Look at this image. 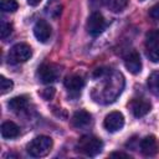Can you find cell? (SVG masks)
I'll use <instances>...</instances> for the list:
<instances>
[{
	"label": "cell",
	"instance_id": "cell-16",
	"mask_svg": "<svg viewBox=\"0 0 159 159\" xmlns=\"http://www.w3.org/2000/svg\"><path fill=\"white\" fill-rule=\"evenodd\" d=\"M27 97L26 96H17V97H14L11 98L9 102H7V106L11 111L14 112H19V111H22L27 107Z\"/></svg>",
	"mask_w": 159,
	"mask_h": 159
},
{
	"label": "cell",
	"instance_id": "cell-10",
	"mask_svg": "<svg viewBox=\"0 0 159 159\" xmlns=\"http://www.w3.org/2000/svg\"><path fill=\"white\" fill-rule=\"evenodd\" d=\"M34 35L40 42H47L51 37V26L45 20H39L34 25Z\"/></svg>",
	"mask_w": 159,
	"mask_h": 159
},
{
	"label": "cell",
	"instance_id": "cell-21",
	"mask_svg": "<svg viewBox=\"0 0 159 159\" xmlns=\"http://www.w3.org/2000/svg\"><path fill=\"white\" fill-rule=\"evenodd\" d=\"M11 25L5 22V21H1V25H0V37L2 40H5L10 34H11Z\"/></svg>",
	"mask_w": 159,
	"mask_h": 159
},
{
	"label": "cell",
	"instance_id": "cell-23",
	"mask_svg": "<svg viewBox=\"0 0 159 159\" xmlns=\"http://www.w3.org/2000/svg\"><path fill=\"white\" fill-rule=\"evenodd\" d=\"M149 16H150L152 19H155V20L159 19V2L150 7V10H149Z\"/></svg>",
	"mask_w": 159,
	"mask_h": 159
},
{
	"label": "cell",
	"instance_id": "cell-4",
	"mask_svg": "<svg viewBox=\"0 0 159 159\" xmlns=\"http://www.w3.org/2000/svg\"><path fill=\"white\" fill-rule=\"evenodd\" d=\"M32 56V50L27 43L20 42L14 45L7 55V60L9 63L11 65H17V63H22L26 62L27 60H30V57Z\"/></svg>",
	"mask_w": 159,
	"mask_h": 159
},
{
	"label": "cell",
	"instance_id": "cell-26",
	"mask_svg": "<svg viewBox=\"0 0 159 159\" xmlns=\"http://www.w3.org/2000/svg\"><path fill=\"white\" fill-rule=\"evenodd\" d=\"M111 157H117V158H130L129 154H124V153H120V152H114L111 154Z\"/></svg>",
	"mask_w": 159,
	"mask_h": 159
},
{
	"label": "cell",
	"instance_id": "cell-5",
	"mask_svg": "<svg viewBox=\"0 0 159 159\" xmlns=\"http://www.w3.org/2000/svg\"><path fill=\"white\" fill-rule=\"evenodd\" d=\"M60 68L56 66V65H52V63H43L39 67L37 72H36V76H37V80L43 83V84H48V83H52L55 82L58 76H60Z\"/></svg>",
	"mask_w": 159,
	"mask_h": 159
},
{
	"label": "cell",
	"instance_id": "cell-25",
	"mask_svg": "<svg viewBox=\"0 0 159 159\" xmlns=\"http://www.w3.org/2000/svg\"><path fill=\"white\" fill-rule=\"evenodd\" d=\"M147 39H150V40H158V41H159V30L149 31V32L147 34Z\"/></svg>",
	"mask_w": 159,
	"mask_h": 159
},
{
	"label": "cell",
	"instance_id": "cell-18",
	"mask_svg": "<svg viewBox=\"0 0 159 159\" xmlns=\"http://www.w3.org/2000/svg\"><path fill=\"white\" fill-rule=\"evenodd\" d=\"M128 4V0H107V4L106 6L114 11V12H118V11H122Z\"/></svg>",
	"mask_w": 159,
	"mask_h": 159
},
{
	"label": "cell",
	"instance_id": "cell-15",
	"mask_svg": "<svg viewBox=\"0 0 159 159\" xmlns=\"http://www.w3.org/2000/svg\"><path fill=\"white\" fill-rule=\"evenodd\" d=\"M145 53L147 57L152 62H159V41L158 40H150L147 39L145 42Z\"/></svg>",
	"mask_w": 159,
	"mask_h": 159
},
{
	"label": "cell",
	"instance_id": "cell-27",
	"mask_svg": "<svg viewBox=\"0 0 159 159\" xmlns=\"http://www.w3.org/2000/svg\"><path fill=\"white\" fill-rule=\"evenodd\" d=\"M40 1H41V0H27V4L31 5V6H36V5L40 4Z\"/></svg>",
	"mask_w": 159,
	"mask_h": 159
},
{
	"label": "cell",
	"instance_id": "cell-12",
	"mask_svg": "<svg viewBox=\"0 0 159 159\" xmlns=\"http://www.w3.org/2000/svg\"><path fill=\"white\" fill-rule=\"evenodd\" d=\"M91 123H92V116L87 111H83V109L75 112L71 118V124L77 129L87 128Z\"/></svg>",
	"mask_w": 159,
	"mask_h": 159
},
{
	"label": "cell",
	"instance_id": "cell-9",
	"mask_svg": "<svg viewBox=\"0 0 159 159\" xmlns=\"http://www.w3.org/2000/svg\"><path fill=\"white\" fill-rule=\"evenodd\" d=\"M140 153L145 157H154L159 152V143L154 135L144 137L139 143Z\"/></svg>",
	"mask_w": 159,
	"mask_h": 159
},
{
	"label": "cell",
	"instance_id": "cell-8",
	"mask_svg": "<svg viewBox=\"0 0 159 159\" xmlns=\"http://www.w3.org/2000/svg\"><path fill=\"white\" fill-rule=\"evenodd\" d=\"M132 114L135 117V118H140V117H144L147 113L150 112L152 109V104L149 101L144 99V98H134L130 101V103L128 104Z\"/></svg>",
	"mask_w": 159,
	"mask_h": 159
},
{
	"label": "cell",
	"instance_id": "cell-19",
	"mask_svg": "<svg viewBox=\"0 0 159 159\" xmlns=\"http://www.w3.org/2000/svg\"><path fill=\"white\" fill-rule=\"evenodd\" d=\"M19 7L16 0H0V9L5 12H14Z\"/></svg>",
	"mask_w": 159,
	"mask_h": 159
},
{
	"label": "cell",
	"instance_id": "cell-3",
	"mask_svg": "<svg viewBox=\"0 0 159 159\" xmlns=\"http://www.w3.org/2000/svg\"><path fill=\"white\" fill-rule=\"evenodd\" d=\"M52 139L47 135H39L34 138L27 145L26 150L27 153L34 158H41L47 155L52 149Z\"/></svg>",
	"mask_w": 159,
	"mask_h": 159
},
{
	"label": "cell",
	"instance_id": "cell-11",
	"mask_svg": "<svg viewBox=\"0 0 159 159\" xmlns=\"http://www.w3.org/2000/svg\"><path fill=\"white\" fill-rule=\"evenodd\" d=\"M124 66L130 73L138 75L142 71V60L139 53L137 51H132L130 53H128L124 58Z\"/></svg>",
	"mask_w": 159,
	"mask_h": 159
},
{
	"label": "cell",
	"instance_id": "cell-22",
	"mask_svg": "<svg viewBox=\"0 0 159 159\" xmlns=\"http://www.w3.org/2000/svg\"><path fill=\"white\" fill-rule=\"evenodd\" d=\"M40 94H41V97H42L43 99L50 101V99H51V98L55 96V88H53V87L45 88V89H42V91L40 92Z\"/></svg>",
	"mask_w": 159,
	"mask_h": 159
},
{
	"label": "cell",
	"instance_id": "cell-6",
	"mask_svg": "<svg viewBox=\"0 0 159 159\" xmlns=\"http://www.w3.org/2000/svg\"><path fill=\"white\" fill-rule=\"evenodd\" d=\"M106 27H107V22L104 20V17L102 16V14H99L98 11H93L89 15V17L87 19L86 29H87L88 34L92 36H97V35L102 34Z\"/></svg>",
	"mask_w": 159,
	"mask_h": 159
},
{
	"label": "cell",
	"instance_id": "cell-7",
	"mask_svg": "<svg viewBox=\"0 0 159 159\" xmlns=\"http://www.w3.org/2000/svg\"><path fill=\"white\" fill-rule=\"evenodd\" d=\"M123 125H124V117L120 112H117V111L107 114L104 118V122H103V127L111 133L120 130L123 128Z\"/></svg>",
	"mask_w": 159,
	"mask_h": 159
},
{
	"label": "cell",
	"instance_id": "cell-2",
	"mask_svg": "<svg viewBox=\"0 0 159 159\" xmlns=\"http://www.w3.org/2000/svg\"><path fill=\"white\" fill-rule=\"evenodd\" d=\"M77 152L87 157H96L103 149V142L94 135H83L76 144Z\"/></svg>",
	"mask_w": 159,
	"mask_h": 159
},
{
	"label": "cell",
	"instance_id": "cell-20",
	"mask_svg": "<svg viewBox=\"0 0 159 159\" xmlns=\"http://www.w3.org/2000/svg\"><path fill=\"white\" fill-rule=\"evenodd\" d=\"M14 87V82L9 78H6L5 76H0V89H1V94L7 93L9 91H11Z\"/></svg>",
	"mask_w": 159,
	"mask_h": 159
},
{
	"label": "cell",
	"instance_id": "cell-13",
	"mask_svg": "<svg viewBox=\"0 0 159 159\" xmlns=\"http://www.w3.org/2000/svg\"><path fill=\"white\" fill-rule=\"evenodd\" d=\"M65 87L71 94L77 96L81 92V89L84 87V80L81 76H77V75L70 76L65 80Z\"/></svg>",
	"mask_w": 159,
	"mask_h": 159
},
{
	"label": "cell",
	"instance_id": "cell-14",
	"mask_svg": "<svg viewBox=\"0 0 159 159\" xmlns=\"http://www.w3.org/2000/svg\"><path fill=\"white\" fill-rule=\"evenodd\" d=\"M0 132H1V137L4 139H14L20 134V128L14 122L6 120L1 124Z\"/></svg>",
	"mask_w": 159,
	"mask_h": 159
},
{
	"label": "cell",
	"instance_id": "cell-24",
	"mask_svg": "<svg viewBox=\"0 0 159 159\" xmlns=\"http://www.w3.org/2000/svg\"><path fill=\"white\" fill-rule=\"evenodd\" d=\"M89 4L93 9H97V7H101V6H106L107 0H89Z\"/></svg>",
	"mask_w": 159,
	"mask_h": 159
},
{
	"label": "cell",
	"instance_id": "cell-1",
	"mask_svg": "<svg viewBox=\"0 0 159 159\" xmlns=\"http://www.w3.org/2000/svg\"><path fill=\"white\" fill-rule=\"evenodd\" d=\"M106 72H104V77H106ZM104 80L106 81H104L103 89H101L98 97H96V101L97 102H103V103H111L122 92V88H123V84H124L123 76L118 72H113L112 75L109 73V76Z\"/></svg>",
	"mask_w": 159,
	"mask_h": 159
},
{
	"label": "cell",
	"instance_id": "cell-17",
	"mask_svg": "<svg viewBox=\"0 0 159 159\" xmlns=\"http://www.w3.org/2000/svg\"><path fill=\"white\" fill-rule=\"evenodd\" d=\"M148 88L154 96L159 97V71H154L148 77Z\"/></svg>",
	"mask_w": 159,
	"mask_h": 159
}]
</instances>
